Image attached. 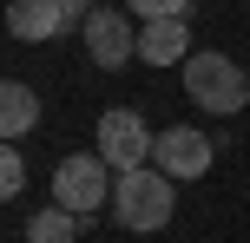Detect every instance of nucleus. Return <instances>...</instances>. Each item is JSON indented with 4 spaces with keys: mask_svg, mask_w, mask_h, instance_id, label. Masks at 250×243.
<instances>
[{
    "mask_svg": "<svg viewBox=\"0 0 250 243\" xmlns=\"http://www.w3.org/2000/svg\"><path fill=\"white\" fill-rule=\"evenodd\" d=\"M112 210H119V230H138V237L165 230V224H171V210H178V178H171V171H158V165L119 171Z\"/></svg>",
    "mask_w": 250,
    "mask_h": 243,
    "instance_id": "obj_1",
    "label": "nucleus"
},
{
    "mask_svg": "<svg viewBox=\"0 0 250 243\" xmlns=\"http://www.w3.org/2000/svg\"><path fill=\"white\" fill-rule=\"evenodd\" d=\"M185 92H191L198 112L230 118V112H244V99H250V73L237 59H224V53H191L185 59Z\"/></svg>",
    "mask_w": 250,
    "mask_h": 243,
    "instance_id": "obj_2",
    "label": "nucleus"
},
{
    "mask_svg": "<svg viewBox=\"0 0 250 243\" xmlns=\"http://www.w3.org/2000/svg\"><path fill=\"white\" fill-rule=\"evenodd\" d=\"M112 184H119V171L105 165L99 151H73V158H60V171H53V204L92 217L99 204H112Z\"/></svg>",
    "mask_w": 250,
    "mask_h": 243,
    "instance_id": "obj_3",
    "label": "nucleus"
},
{
    "mask_svg": "<svg viewBox=\"0 0 250 243\" xmlns=\"http://www.w3.org/2000/svg\"><path fill=\"white\" fill-rule=\"evenodd\" d=\"M151 145H158V131H145V118H138L132 105H112V112L99 118V158H105L112 171L151 165Z\"/></svg>",
    "mask_w": 250,
    "mask_h": 243,
    "instance_id": "obj_4",
    "label": "nucleus"
},
{
    "mask_svg": "<svg viewBox=\"0 0 250 243\" xmlns=\"http://www.w3.org/2000/svg\"><path fill=\"white\" fill-rule=\"evenodd\" d=\"M79 26H86V53H92V66L119 73L125 59H138V26L125 20V13H112V7H92Z\"/></svg>",
    "mask_w": 250,
    "mask_h": 243,
    "instance_id": "obj_5",
    "label": "nucleus"
},
{
    "mask_svg": "<svg viewBox=\"0 0 250 243\" xmlns=\"http://www.w3.org/2000/svg\"><path fill=\"white\" fill-rule=\"evenodd\" d=\"M211 158H217V151H211V138H204L198 125H165L158 145H151V165L171 171V178H204Z\"/></svg>",
    "mask_w": 250,
    "mask_h": 243,
    "instance_id": "obj_6",
    "label": "nucleus"
},
{
    "mask_svg": "<svg viewBox=\"0 0 250 243\" xmlns=\"http://www.w3.org/2000/svg\"><path fill=\"white\" fill-rule=\"evenodd\" d=\"M138 59H145V66H185V59H191V26H185V13L138 26Z\"/></svg>",
    "mask_w": 250,
    "mask_h": 243,
    "instance_id": "obj_7",
    "label": "nucleus"
},
{
    "mask_svg": "<svg viewBox=\"0 0 250 243\" xmlns=\"http://www.w3.org/2000/svg\"><path fill=\"white\" fill-rule=\"evenodd\" d=\"M73 13L60 0H7V33L13 39H60Z\"/></svg>",
    "mask_w": 250,
    "mask_h": 243,
    "instance_id": "obj_8",
    "label": "nucleus"
},
{
    "mask_svg": "<svg viewBox=\"0 0 250 243\" xmlns=\"http://www.w3.org/2000/svg\"><path fill=\"white\" fill-rule=\"evenodd\" d=\"M33 125H40V92L26 86V79H7V86H0V131H7V138H26Z\"/></svg>",
    "mask_w": 250,
    "mask_h": 243,
    "instance_id": "obj_9",
    "label": "nucleus"
},
{
    "mask_svg": "<svg viewBox=\"0 0 250 243\" xmlns=\"http://www.w3.org/2000/svg\"><path fill=\"white\" fill-rule=\"evenodd\" d=\"M73 237H79V210H66V204L40 210V217L26 224V243H73Z\"/></svg>",
    "mask_w": 250,
    "mask_h": 243,
    "instance_id": "obj_10",
    "label": "nucleus"
},
{
    "mask_svg": "<svg viewBox=\"0 0 250 243\" xmlns=\"http://www.w3.org/2000/svg\"><path fill=\"white\" fill-rule=\"evenodd\" d=\"M20 184H26V158L13 151V138H7V151H0V191L13 197V191H20Z\"/></svg>",
    "mask_w": 250,
    "mask_h": 243,
    "instance_id": "obj_11",
    "label": "nucleus"
},
{
    "mask_svg": "<svg viewBox=\"0 0 250 243\" xmlns=\"http://www.w3.org/2000/svg\"><path fill=\"white\" fill-rule=\"evenodd\" d=\"M125 7H132L138 20H171V13H185L191 0H125Z\"/></svg>",
    "mask_w": 250,
    "mask_h": 243,
    "instance_id": "obj_12",
    "label": "nucleus"
},
{
    "mask_svg": "<svg viewBox=\"0 0 250 243\" xmlns=\"http://www.w3.org/2000/svg\"><path fill=\"white\" fill-rule=\"evenodd\" d=\"M60 7L73 13V20H86V13H92V7H105V0H60Z\"/></svg>",
    "mask_w": 250,
    "mask_h": 243,
    "instance_id": "obj_13",
    "label": "nucleus"
},
{
    "mask_svg": "<svg viewBox=\"0 0 250 243\" xmlns=\"http://www.w3.org/2000/svg\"><path fill=\"white\" fill-rule=\"evenodd\" d=\"M244 7H250V0H244Z\"/></svg>",
    "mask_w": 250,
    "mask_h": 243,
    "instance_id": "obj_14",
    "label": "nucleus"
},
{
    "mask_svg": "<svg viewBox=\"0 0 250 243\" xmlns=\"http://www.w3.org/2000/svg\"><path fill=\"white\" fill-rule=\"evenodd\" d=\"M244 73H250V66H244Z\"/></svg>",
    "mask_w": 250,
    "mask_h": 243,
    "instance_id": "obj_15",
    "label": "nucleus"
}]
</instances>
